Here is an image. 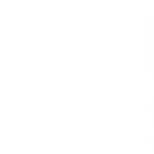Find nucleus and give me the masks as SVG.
Returning a JSON list of instances; mask_svg holds the SVG:
<instances>
[]
</instances>
